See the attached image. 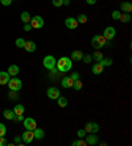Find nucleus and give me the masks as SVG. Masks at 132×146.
<instances>
[{"instance_id":"nucleus-44","label":"nucleus","mask_w":132,"mask_h":146,"mask_svg":"<svg viewBox=\"0 0 132 146\" xmlns=\"http://www.w3.org/2000/svg\"><path fill=\"white\" fill-rule=\"evenodd\" d=\"M70 4V0H64V5H69Z\"/></svg>"},{"instance_id":"nucleus-43","label":"nucleus","mask_w":132,"mask_h":146,"mask_svg":"<svg viewBox=\"0 0 132 146\" xmlns=\"http://www.w3.org/2000/svg\"><path fill=\"white\" fill-rule=\"evenodd\" d=\"M20 141H21V137H19V136L15 137V143H20Z\"/></svg>"},{"instance_id":"nucleus-22","label":"nucleus","mask_w":132,"mask_h":146,"mask_svg":"<svg viewBox=\"0 0 132 146\" xmlns=\"http://www.w3.org/2000/svg\"><path fill=\"white\" fill-rule=\"evenodd\" d=\"M3 116H4V119H7V120H13L15 112L12 111V109H4Z\"/></svg>"},{"instance_id":"nucleus-12","label":"nucleus","mask_w":132,"mask_h":146,"mask_svg":"<svg viewBox=\"0 0 132 146\" xmlns=\"http://www.w3.org/2000/svg\"><path fill=\"white\" fill-rule=\"evenodd\" d=\"M85 138L87 145H96L99 141V137L96 136V133H88V136H85Z\"/></svg>"},{"instance_id":"nucleus-39","label":"nucleus","mask_w":132,"mask_h":146,"mask_svg":"<svg viewBox=\"0 0 132 146\" xmlns=\"http://www.w3.org/2000/svg\"><path fill=\"white\" fill-rule=\"evenodd\" d=\"M8 95H9V99H12V100H15V99L17 98V91H11L9 94H8Z\"/></svg>"},{"instance_id":"nucleus-8","label":"nucleus","mask_w":132,"mask_h":146,"mask_svg":"<svg viewBox=\"0 0 132 146\" xmlns=\"http://www.w3.org/2000/svg\"><path fill=\"white\" fill-rule=\"evenodd\" d=\"M115 34H116V31L114 27H107L103 31V37L106 38V41H112L114 37H115Z\"/></svg>"},{"instance_id":"nucleus-11","label":"nucleus","mask_w":132,"mask_h":146,"mask_svg":"<svg viewBox=\"0 0 132 146\" xmlns=\"http://www.w3.org/2000/svg\"><path fill=\"white\" fill-rule=\"evenodd\" d=\"M78 25L79 24H78L77 19H74V17H68L65 20V27L68 28V29H77Z\"/></svg>"},{"instance_id":"nucleus-38","label":"nucleus","mask_w":132,"mask_h":146,"mask_svg":"<svg viewBox=\"0 0 132 146\" xmlns=\"http://www.w3.org/2000/svg\"><path fill=\"white\" fill-rule=\"evenodd\" d=\"M70 78L73 79V80H77V79H79V72H78V71H74L73 74L70 75Z\"/></svg>"},{"instance_id":"nucleus-29","label":"nucleus","mask_w":132,"mask_h":146,"mask_svg":"<svg viewBox=\"0 0 132 146\" xmlns=\"http://www.w3.org/2000/svg\"><path fill=\"white\" fill-rule=\"evenodd\" d=\"M71 145H73V146H87V143H86V141L83 138H79V139L73 141V142H71Z\"/></svg>"},{"instance_id":"nucleus-40","label":"nucleus","mask_w":132,"mask_h":146,"mask_svg":"<svg viewBox=\"0 0 132 146\" xmlns=\"http://www.w3.org/2000/svg\"><path fill=\"white\" fill-rule=\"evenodd\" d=\"M0 1H1V4H3V5L8 7V5H11V4H12V1H13V0H0Z\"/></svg>"},{"instance_id":"nucleus-21","label":"nucleus","mask_w":132,"mask_h":146,"mask_svg":"<svg viewBox=\"0 0 132 146\" xmlns=\"http://www.w3.org/2000/svg\"><path fill=\"white\" fill-rule=\"evenodd\" d=\"M15 112V115H24V112H25V108H24L23 104H16V106L13 107V109H12Z\"/></svg>"},{"instance_id":"nucleus-7","label":"nucleus","mask_w":132,"mask_h":146,"mask_svg":"<svg viewBox=\"0 0 132 146\" xmlns=\"http://www.w3.org/2000/svg\"><path fill=\"white\" fill-rule=\"evenodd\" d=\"M24 122V128L28 130H34L36 128H37V122H36V120L32 119V117H27V119L23 120Z\"/></svg>"},{"instance_id":"nucleus-6","label":"nucleus","mask_w":132,"mask_h":146,"mask_svg":"<svg viewBox=\"0 0 132 146\" xmlns=\"http://www.w3.org/2000/svg\"><path fill=\"white\" fill-rule=\"evenodd\" d=\"M46 96L50 100H57L60 96H61V94H60V90L57 88V87H49V88L46 90Z\"/></svg>"},{"instance_id":"nucleus-4","label":"nucleus","mask_w":132,"mask_h":146,"mask_svg":"<svg viewBox=\"0 0 132 146\" xmlns=\"http://www.w3.org/2000/svg\"><path fill=\"white\" fill-rule=\"evenodd\" d=\"M8 87H9L11 91H20L21 87H23V82L20 80L19 78H16V76H13V78H11L9 80H8Z\"/></svg>"},{"instance_id":"nucleus-19","label":"nucleus","mask_w":132,"mask_h":146,"mask_svg":"<svg viewBox=\"0 0 132 146\" xmlns=\"http://www.w3.org/2000/svg\"><path fill=\"white\" fill-rule=\"evenodd\" d=\"M33 136H34V139H42L45 137L44 129H41V128H36V129L33 130Z\"/></svg>"},{"instance_id":"nucleus-23","label":"nucleus","mask_w":132,"mask_h":146,"mask_svg":"<svg viewBox=\"0 0 132 146\" xmlns=\"http://www.w3.org/2000/svg\"><path fill=\"white\" fill-rule=\"evenodd\" d=\"M21 21H23L24 24H27V23H29L31 21V15H29V12H21Z\"/></svg>"},{"instance_id":"nucleus-24","label":"nucleus","mask_w":132,"mask_h":146,"mask_svg":"<svg viewBox=\"0 0 132 146\" xmlns=\"http://www.w3.org/2000/svg\"><path fill=\"white\" fill-rule=\"evenodd\" d=\"M88 20V17L86 16L85 13H79L77 17V21H78V24H86Z\"/></svg>"},{"instance_id":"nucleus-14","label":"nucleus","mask_w":132,"mask_h":146,"mask_svg":"<svg viewBox=\"0 0 132 146\" xmlns=\"http://www.w3.org/2000/svg\"><path fill=\"white\" fill-rule=\"evenodd\" d=\"M103 65H102L101 62H96V63H94L92 65V68H91V71H92V74H95V75H101L102 72H103Z\"/></svg>"},{"instance_id":"nucleus-30","label":"nucleus","mask_w":132,"mask_h":146,"mask_svg":"<svg viewBox=\"0 0 132 146\" xmlns=\"http://www.w3.org/2000/svg\"><path fill=\"white\" fill-rule=\"evenodd\" d=\"M82 82L79 80V79H77V80H74V83H73V88L77 90V91H79V90H82Z\"/></svg>"},{"instance_id":"nucleus-42","label":"nucleus","mask_w":132,"mask_h":146,"mask_svg":"<svg viewBox=\"0 0 132 146\" xmlns=\"http://www.w3.org/2000/svg\"><path fill=\"white\" fill-rule=\"evenodd\" d=\"M96 1H98V0H86V3H87L88 5H94V4H96Z\"/></svg>"},{"instance_id":"nucleus-16","label":"nucleus","mask_w":132,"mask_h":146,"mask_svg":"<svg viewBox=\"0 0 132 146\" xmlns=\"http://www.w3.org/2000/svg\"><path fill=\"white\" fill-rule=\"evenodd\" d=\"M36 44H34L33 41H25V44H24V49L28 51V53H33L36 50Z\"/></svg>"},{"instance_id":"nucleus-28","label":"nucleus","mask_w":132,"mask_h":146,"mask_svg":"<svg viewBox=\"0 0 132 146\" xmlns=\"http://www.w3.org/2000/svg\"><path fill=\"white\" fill-rule=\"evenodd\" d=\"M119 20L122 21V23H129V21H131V15L129 13H120Z\"/></svg>"},{"instance_id":"nucleus-2","label":"nucleus","mask_w":132,"mask_h":146,"mask_svg":"<svg viewBox=\"0 0 132 146\" xmlns=\"http://www.w3.org/2000/svg\"><path fill=\"white\" fill-rule=\"evenodd\" d=\"M56 63H57V59L54 58V55H46V57L44 58V61H42L44 67L48 68V70H50V71H53V72L57 71V68H56Z\"/></svg>"},{"instance_id":"nucleus-17","label":"nucleus","mask_w":132,"mask_h":146,"mask_svg":"<svg viewBox=\"0 0 132 146\" xmlns=\"http://www.w3.org/2000/svg\"><path fill=\"white\" fill-rule=\"evenodd\" d=\"M120 11H123L124 13H131L132 12V4L129 1H124L120 4Z\"/></svg>"},{"instance_id":"nucleus-3","label":"nucleus","mask_w":132,"mask_h":146,"mask_svg":"<svg viewBox=\"0 0 132 146\" xmlns=\"http://www.w3.org/2000/svg\"><path fill=\"white\" fill-rule=\"evenodd\" d=\"M106 42H107V41H106V38L103 37V34H95L91 40V46L94 49H96V50H99L101 48L105 46Z\"/></svg>"},{"instance_id":"nucleus-37","label":"nucleus","mask_w":132,"mask_h":146,"mask_svg":"<svg viewBox=\"0 0 132 146\" xmlns=\"http://www.w3.org/2000/svg\"><path fill=\"white\" fill-rule=\"evenodd\" d=\"M8 145V141L5 139L4 136H0V146H7Z\"/></svg>"},{"instance_id":"nucleus-15","label":"nucleus","mask_w":132,"mask_h":146,"mask_svg":"<svg viewBox=\"0 0 132 146\" xmlns=\"http://www.w3.org/2000/svg\"><path fill=\"white\" fill-rule=\"evenodd\" d=\"M11 79V75L7 71H0V86H5Z\"/></svg>"},{"instance_id":"nucleus-27","label":"nucleus","mask_w":132,"mask_h":146,"mask_svg":"<svg viewBox=\"0 0 132 146\" xmlns=\"http://www.w3.org/2000/svg\"><path fill=\"white\" fill-rule=\"evenodd\" d=\"M91 57H92V59H94L95 62H101L102 59H103V53H101V51L98 50V51H95Z\"/></svg>"},{"instance_id":"nucleus-32","label":"nucleus","mask_w":132,"mask_h":146,"mask_svg":"<svg viewBox=\"0 0 132 146\" xmlns=\"http://www.w3.org/2000/svg\"><path fill=\"white\" fill-rule=\"evenodd\" d=\"M7 134V126L3 122H0V136H5Z\"/></svg>"},{"instance_id":"nucleus-18","label":"nucleus","mask_w":132,"mask_h":146,"mask_svg":"<svg viewBox=\"0 0 132 146\" xmlns=\"http://www.w3.org/2000/svg\"><path fill=\"white\" fill-rule=\"evenodd\" d=\"M82 58H83V53H82L81 50H74L73 53H71V61H75V62H78V61H82Z\"/></svg>"},{"instance_id":"nucleus-41","label":"nucleus","mask_w":132,"mask_h":146,"mask_svg":"<svg viewBox=\"0 0 132 146\" xmlns=\"http://www.w3.org/2000/svg\"><path fill=\"white\" fill-rule=\"evenodd\" d=\"M31 29H32V27H31V24H29V23L24 24V31H25V32H29Z\"/></svg>"},{"instance_id":"nucleus-33","label":"nucleus","mask_w":132,"mask_h":146,"mask_svg":"<svg viewBox=\"0 0 132 146\" xmlns=\"http://www.w3.org/2000/svg\"><path fill=\"white\" fill-rule=\"evenodd\" d=\"M52 4H53L54 7L60 8V7H62V5H64V0H52Z\"/></svg>"},{"instance_id":"nucleus-10","label":"nucleus","mask_w":132,"mask_h":146,"mask_svg":"<svg viewBox=\"0 0 132 146\" xmlns=\"http://www.w3.org/2000/svg\"><path fill=\"white\" fill-rule=\"evenodd\" d=\"M21 139H23L24 143H31L32 141L34 139V136H33V130H28L25 129V132L21 134Z\"/></svg>"},{"instance_id":"nucleus-26","label":"nucleus","mask_w":132,"mask_h":146,"mask_svg":"<svg viewBox=\"0 0 132 146\" xmlns=\"http://www.w3.org/2000/svg\"><path fill=\"white\" fill-rule=\"evenodd\" d=\"M57 103H58V106L61 107V108H65V107L68 106V99L64 98V96H60V98L57 99Z\"/></svg>"},{"instance_id":"nucleus-35","label":"nucleus","mask_w":132,"mask_h":146,"mask_svg":"<svg viewBox=\"0 0 132 146\" xmlns=\"http://www.w3.org/2000/svg\"><path fill=\"white\" fill-rule=\"evenodd\" d=\"M82 59H83V62H85V63H91V61H92V57L91 55H88V54H83V58H82Z\"/></svg>"},{"instance_id":"nucleus-13","label":"nucleus","mask_w":132,"mask_h":146,"mask_svg":"<svg viewBox=\"0 0 132 146\" xmlns=\"http://www.w3.org/2000/svg\"><path fill=\"white\" fill-rule=\"evenodd\" d=\"M73 83H74V80H73L70 76H64L61 80V84L64 88H71V87H73Z\"/></svg>"},{"instance_id":"nucleus-5","label":"nucleus","mask_w":132,"mask_h":146,"mask_svg":"<svg viewBox=\"0 0 132 146\" xmlns=\"http://www.w3.org/2000/svg\"><path fill=\"white\" fill-rule=\"evenodd\" d=\"M29 24H31V27L33 29H41L45 25V21L41 16H33L31 19V21H29Z\"/></svg>"},{"instance_id":"nucleus-9","label":"nucleus","mask_w":132,"mask_h":146,"mask_svg":"<svg viewBox=\"0 0 132 146\" xmlns=\"http://www.w3.org/2000/svg\"><path fill=\"white\" fill-rule=\"evenodd\" d=\"M83 129L86 130V133H98L99 129H101V126H99L96 122L90 121V122H87V124H86Z\"/></svg>"},{"instance_id":"nucleus-31","label":"nucleus","mask_w":132,"mask_h":146,"mask_svg":"<svg viewBox=\"0 0 132 146\" xmlns=\"http://www.w3.org/2000/svg\"><path fill=\"white\" fill-rule=\"evenodd\" d=\"M24 44H25V40L24 38H17L16 41H15V45H16L17 48H24Z\"/></svg>"},{"instance_id":"nucleus-20","label":"nucleus","mask_w":132,"mask_h":146,"mask_svg":"<svg viewBox=\"0 0 132 146\" xmlns=\"http://www.w3.org/2000/svg\"><path fill=\"white\" fill-rule=\"evenodd\" d=\"M7 72L11 75V76H16V75L20 72V68H19V66H16V65H11L9 67H8Z\"/></svg>"},{"instance_id":"nucleus-36","label":"nucleus","mask_w":132,"mask_h":146,"mask_svg":"<svg viewBox=\"0 0 132 146\" xmlns=\"http://www.w3.org/2000/svg\"><path fill=\"white\" fill-rule=\"evenodd\" d=\"M77 136L79 137V138H85V136H86V130L85 129H79L77 132Z\"/></svg>"},{"instance_id":"nucleus-25","label":"nucleus","mask_w":132,"mask_h":146,"mask_svg":"<svg viewBox=\"0 0 132 146\" xmlns=\"http://www.w3.org/2000/svg\"><path fill=\"white\" fill-rule=\"evenodd\" d=\"M101 63L103 65V67H110V66L114 63V61H112V58H109V57L105 58V57H103V59L101 61Z\"/></svg>"},{"instance_id":"nucleus-1","label":"nucleus","mask_w":132,"mask_h":146,"mask_svg":"<svg viewBox=\"0 0 132 146\" xmlns=\"http://www.w3.org/2000/svg\"><path fill=\"white\" fill-rule=\"evenodd\" d=\"M71 67H73V63L69 57H61L56 63V68L60 72H68L71 70Z\"/></svg>"},{"instance_id":"nucleus-34","label":"nucleus","mask_w":132,"mask_h":146,"mask_svg":"<svg viewBox=\"0 0 132 146\" xmlns=\"http://www.w3.org/2000/svg\"><path fill=\"white\" fill-rule=\"evenodd\" d=\"M120 13H122L120 11H114V12L111 13V17L114 19V20H119V17H120Z\"/></svg>"}]
</instances>
